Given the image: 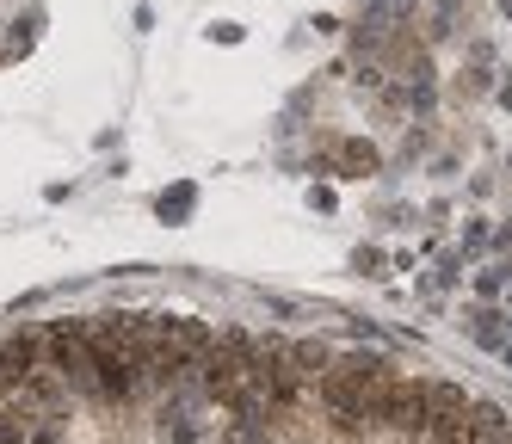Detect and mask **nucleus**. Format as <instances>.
Here are the masks:
<instances>
[{
	"label": "nucleus",
	"instance_id": "nucleus-1",
	"mask_svg": "<svg viewBox=\"0 0 512 444\" xmlns=\"http://www.w3.org/2000/svg\"><path fill=\"white\" fill-rule=\"evenodd\" d=\"M371 432H401V438H426V383L389 377L371 389Z\"/></svg>",
	"mask_w": 512,
	"mask_h": 444
},
{
	"label": "nucleus",
	"instance_id": "nucleus-2",
	"mask_svg": "<svg viewBox=\"0 0 512 444\" xmlns=\"http://www.w3.org/2000/svg\"><path fill=\"white\" fill-rule=\"evenodd\" d=\"M44 358H50V370L68 377V389L93 395V327L87 321H50L44 327Z\"/></svg>",
	"mask_w": 512,
	"mask_h": 444
},
{
	"label": "nucleus",
	"instance_id": "nucleus-3",
	"mask_svg": "<svg viewBox=\"0 0 512 444\" xmlns=\"http://www.w3.org/2000/svg\"><path fill=\"white\" fill-rule=\"evenodd\" d=\"M142 358H130L124 346H99L93 340V395L105 401V407H124V401H136L142 395Z\"/></svg>",
	"mask_w": 512,
	"mask_h": 444
},
{
	"label": "nucleus",
	"instance_id": "nucleus-4",
	"mask_svg": "<svg viewBox=\"0 0 512 444\" xmlns=\"http://www.w3.org/2000/svg\"><path fill=\"white\" fill-rule=\"evenodd\" d=\"M44 370V333H13L0 340V389H25Z\"/></svg>",
	"mask_w": 512,
	"mask_h": 444
},
{
	"label": "nucleus",
	"instance_id": "nucleus-5",
	"mask_svg": "<svg viewBox=\"0 0 512 444\" xmlns=\"http://www.w3.org/2000/svg\"><path fill=\"white\" fill-rule=\"evenodd\" d=\"M155 333H161V346H167V352H179L186 364H204V352L216 346V333H210L198 315H161V321H155Z\"/></svg>",
	"mask_w": 512,
	"mask_h": 444
},
{
	"label": "nucleus",
	"instance_id": "nucleus-6",
	"mask_svg": "<svg viewBox=\"0 0 512 444\" xmlns=\"http://www.w3.org/2000/svg\"><path fill=\"white\" fill-rule=\"evenodd\" d=\"M216 444H272V407H241V414H229Z\"/></svg>",
	"mask_w": 512,
	"mask_h": 444
},
{
	"label": "nucleus",
	"instance_id": "nucleus-7",
	"mask_svg": "<svg viewBox=\"0 0 512 444\" xmlns=\"http://www.w3.org/2000/svg\"><path fill=\"white\" fill-rule=\"evenodd\" d=\"M284 358H290V370H297V377H309V383H321L327 370H334V352H327L321 340H290Z\"/></svg>",
	"mask_w": 512,
	"mask_h": 444
},
{
	"label": "nucleus",
	"instance_id": "nucleus-8",
	"mask_svg": "<svg viewBox=\"0 0 512 444\" xmlns=\"http://www.w3.org/2000/svg\"><path fill=\"white\" fill-rule=\"evenodd\" d=\"M161 444H210V438H204V426L186 414V407H167L161 414Z\"/></svg>",
	"mask_w": 512,
	"mask_h": 444
},
{
	"label": "nucleus",
	"instance_id": "nucleus-9",
	"mask_svg": "<svg viewBox=\"0 0 512 444\" xmlns=\"http://www.w3.org/2000/svg\"><path fill=\"white\" fill-rule=\"evenodd\" d=\"M469 389L463 383H426V414H469Z\"/></svg>",
	"mask_w": 512,
	"mask_h": 444
},
{
	"label": "nucleus",
	"instance_id": "nucleus-10",
	"mask_svg": "<svg viewBox=\"0 0 512 444\" xmlns=\"http://www.w3.org/2000/svg\"><path fill=\"white\" fill-rule=\"evenodd\" d=\"M475 340H482V346H500V315H475Z\"/></svg>",
	"mask_w": 512,
	"mask_h": 444
},
{
	"label": "nucleus",
	"instance_id": "nucleus-11",
	"mask_svg": "<svg viewBox=\"0 0 512 444\" xmlns=\"http://www.w3.org/2000/svg\"><path fill=\"white\" fill-rule=\"evenodd\" d=\"M346 161H352V167H377V148H364V142H346Z\"/></svg>",
	"mask_w": 512,
	"mask_h": 444
}]
</instances>
